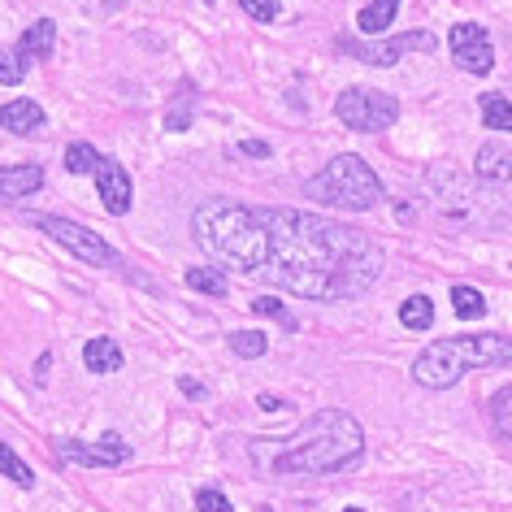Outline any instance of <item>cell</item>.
<instances>
[{
    "mask_svg": "<svg viewBox=\"0 0 512 512\" xmlns=\"http://www.w3.org/2000/svg\"><path fill=\"white\" fill-rule=\"evenodd\" d=\"M270 230L265 270L283 291L317 304L361 300L382 278V243L361 226L304 209H256Z\"/></svg>",
    "mask_w": 512,
    "mask_h": 512,
    "instance_id": "cell-1",
    "label": "cell"
},
{
    "mask_svg": "<svg viewBox=\"0 0 512 512\" xmlns=\"http://www.w3.org/2000/svg\"><path fill=\"white\" fill-rule=\"evenodd\" d=\"M365 456L361 421L343 408H317L296 434L283 439H252L248 460L265 478H326V473H348Z\"/></svg>",
    "mask_w": 512,
    "mask_h": 512,
    "instance_id": "cell-2",
    "label": "cell"
},
{
    "mask_svg": "<svg viewBox=\"0 0 512 512\" xmlns=\"http://www.w3.org/2000/svg\"><path fill=\"white\" fill-rule=\"evenodd\" d=\"M191 239L204 256L235 274H261L270 261V230L261 213L230 196H209L191 209Z\"/></svg>",
    "mask_w": 512,
    "mask_h": 512,
    "instance_id": "cell-3",
    "label": "cell"
},
{
    "mask_svg": "<svg viewBox=\"0 0 512 512\" xmlns=\"http://www.w3.org/2000/svg\"><path fill=\"white\" fill-rule=\"evenodd\" d=\"M469 369H512V335H452L413 356V382L426 391H447Z\"/></svg>",
    "mask_w": 512,
    "mask_h": 512,
    "instance_id": "cell-4",
    "label": "cell"
},
{
    "mask_svg": "<svg viewBox=\"0 0 512 512\" xmlns=\"http://www.w3.org/2000/svg\"><path fill=\"white\" fill-rule=\"evenodd\" d=\"M304 196L322 209H343V213H369L387 200V187H382L378 170L356 152H339L335 161H326L309 183H304Z\"/></svg>",
    "mask_w": 512,
    "mask_h": 512,
    "instance_id": "cell-5",
    "label": "cell"
},
{
    "mask_svg": "<svg viewBox=\"0 0 512 512\" xmlns=\"http://www.w3.org/2000/svg\"><path fill=\"white\" fill-rule=\"evenodd\" d=\"M426 196L452 226H469V222H478V217L486 222V191L478 196V191L469 187V178L456 174L452 165H430L426 170Z\"/></svg>",
    "mask_w": 512,
    "mask_h": 512,
    "instance_id": "cell-6",
    "label": "cell"
},
{
    "mask_svg": "<svg viewBox=\"0 0 512 512\" xmlns=\"http://www.w3.org/2000/svg\"><path fill=\"white\" fill-rule=\"evenodd\" d=\"M335 118L348 126V131L361 135H382L400 122V100L391 92H378V87H348L335 100Z\"/></svg>",
    "mask_w": 512,
    "mask_h": 512,
    "instance_id": "cell-7",
    "label": "cell"
},
{
    "mask_svg": "<svg viewBox=\"0 0 512 512\" xmlns=\"http://www.w3.org/2000/svg\"><path fill=\"white\" fill-rule=\"evenodd\" d=\"M31 226H40L48 239L61 243L70 256H79L83 265H96V270H109V265H118V252H113V243H105L96 235V230H87L79 222H70V217H57V213H35Z\"/></svg>",
    "mask_w": 512,
    "mask_h": 512,
    "instance_id": "cell-8",
    "label": "cell"
},
{
    "mask_svg": "<svg viewBox=\"0 0 512 512\" xmlns=\"http://www.w3.org/2000/svg\"><path fill=\"white\" fill-rule=\"evenodd\" d=\"M335 48L343 57H356V61H365V66L387 70L408 53H434V48H439V35L434 31H404V35H395V40H356V35H335Z\"/></svg>",
    "mask_w": 512,
    "mask_h": 512,
    "instance_id": "cell-9",
    "label": "cell"
},
{
    "mask_svg": "<svg viewBox=\"0 0 512 512\" xmlns=\"http://www.w3.org/2000/svg\"><path fill=\"white\" fill-rule=\"evenodd\" d=\"M447 53H452L456 70L478 74V79L495 70V44L482 22H456V27L447 31Z\"/></svg>",
    "mask_w": 512,
    "mask_h": 512,
    "instance_id": "cell-10",
    "label": "cell"
},
{
    "mask_svg": "<svg viewBox=\"0 0 512 512\" xmlns=\"http://www.w3.org/2000/svg\"><path fill=\"white\" fill-rule=\"evenodd\" d=\"M57 456L61 460H74V465H92V469H118L126 465L135 452L122 434H100L96 443H83V439H57Z\"/></svg>",
    "mask_w": 512,
    "mask_h": 512,
    "instance_id": "cell-11",
    "label": "cell"
},
{
    "mask_svg": "<svg viewBox=\"0 0 512 512\" xmlns=\"http://www.w3.org/2000/svg\"><path fill=\"white\" fill-rule=\"evenodd\" d=\"M96 191H100V204L113 213V217H126L131 213V200H135V187H131V174H126L122 161L105 157L96 170Z\"/></svg>",
    "mask_w": 512,
    "mask_h": 512,
    "instance_id": "cell-12",
    "label": "cell"
},
{
    "mask_svg": "<svg viewBox=\"0 0 512 512\" xmlns=\"http://www.w3.org/2000/svg\"><path fill=\"white\" fill-rule=\"evenodd\" d=\"M44 187V165H5L0 170V200L14 204V200H27Z\"/></svg>",
    "mask_w": 512,
    "mask_h": 512,
    "instance_id": "cell-13",
    "label": "cell"
},
{
    "mask_svg": "<svg viewBox=\"0 0 512 512\" xmlns=\"http://www.w3.org/2000/svg\"><path fill=\"white\" fill-rule=\"evenodd\" d=\"M473 174H478V183H495V187H504L512 183V152L504 144H482L478 148V157H473Z\"/></svg>",
    "mask_w": 512,
    "mask_h": 512,
    "instance_id": "cell-14",
    "label": "cell"
},
{
    "mask_svg": "<svg viewBox=\"0 0 512 512\" xmlns=\"http://www.w3.org/2000/svg\"><path fill=\"white\" fill-rule=\"evenodd\" d=\"M0 126H5L9 135H35L44 126V109L27 96H18V100H9V105H0Z\"/></svg>",
    "mask_w": 512,
    "mask_h": 512,
    "instance_id": "cell-15",
    "label": "cell"
},
{
    "mask_svg": "<svg viewBox=\"0 0 512 512\" xmlns=\"http://www.w3.org/2000/svg\"><path fill=\"white\" fill-rule=\"evenodd\" d=\"M83 365L92 369V374H118V369H122V348H118V339H109V335L87 339V343H83Z\"/></svg>",
    "mask_w": 512,
    "mask_h": 512,
    "instance_id": "cell-16",
    "label": "cell"
},
{
    "mask_svg": "<svg viewBox=\"0 0 512 512\" xmlns=\"http://www.w3.org/2000/svg\"><path fill=\"white\" fill-rule=\"evenodd\" d=\"M14 48H18V53L27 57V61H31V57H48V53L57 48V22H53V18H35L31 27L18 35Z\"/></svg>",
    "mask_w": 512,
    "mask_h": 512,
    "instance_id": "cell-17",
    "label": "cell"
},
{
    "mask_svg": "<svg viewBox=\"0 0 512 512\" xmlns=\"http://www.w3.org/2000/svg\"><path fill=\"white\" fill-rule=\"evenodd\" d=\"M395 9H400V0H369L361 14H356V31H361V40H378V35L395 22Z\"/></svg>",
    "mask_w": 512,
    "mask_h": 512,
    "instance_id": "cell-18",
    "label": "cell"
},
{
    "mask_svg": "<svg viewBox=\"0 0 512 512\" xmlns=\"http://www.w3.org/2000/svg\"><path fill=\"white\" fill-rule=\"evenodd\" d=\"M478 109H482V126H491V131H512V96L482 92Z\"/></svg>",
    "mask_w": 512,
    "mask_h": 512,
    "instance_id": "cell-19",
    "label": "cell"
},
{
    "mask_svg": "<svg viewBox=\"0 0 512 512\" xmlns=\"http://www.w3.org/2000/svg\"><path fill=\"white\" fill-rule=\"evenodd\" d=\"M183 283L191 291H200V296H213V300H226V291H230L222 270H213V265H191V270L183 274Z\"/></svg>",
    "mask_w": 512,
    "mask_h": 512,
    "instance_id": "cell-20",
    "label": "cell"
},
{
    "mask_svg": "<svg viewBox=\"0 0 512 512\" xmlns=\"http://www.w3.org/2000/svg\"><path fill=\"white\" fill-rule=\"evenodd\" d=\"M400 326L404 330H417V335H421V330H430L434 326V300L421 296V291H417V296H408L400 304Z\"/></svg>",
    "mask_w": 512,
    "mask_h": 512,
    "instance_id": "cell-21",
    "label": "cell"
},
{
    "mask_svg": "<svg viewBox=\"0 0 512 512\" xmlns=\"http://www.w3.org/2000/svg\"><path fill=\"white\" fill-rule=\"evenodd\" d=\"M452 309H456L460 322H478V317H486V300H482L478 287L456 283V287H452Z\"/></svg>",
    "mask_w": 512,
    "mask_h": 512,
    "instance_id": "cell-22",
    "label": "cell"
},
{
    "mask_svg": "<svg viewBox=\"0 0 512 512\" xmlns=\"http://www.w3.org/2000/svg\"><path fill=\"white\" fill-rule=\"evenodd\" d=\"M226 348L243 356V361H256V356H265L270 352V339L261 335V330H230L226 335Z\"/></svg>",
    "mask_w": 512,
    "mask_h": 512,
    "instance_id": "cell-23",
    "label": "cell"
},
{
    "mask_svg": "<svg viewBox=\"0 0 512 512\" xmlns=\"http://www.w3.org/2000/svg\"><path fill=\"white\" fill-rule=\"evenodd\" d=\"M0 473H5L14 486H22V491H31V486H35L31 465L22 456H14V447H9V443H0Z\"/></svg>",
    "mask_w": 512,
    "mask_h": 512,
    "instance_id": "cell-24",
    "label": "cell"
},
{
    "mask_svg": "<svg viewBox=\"0 0 512 512\" xmlns=\"http://www.w3.org/2000/svg\"><path fill=\"white\" fill-rule=\"evenodd\" d=\"M486 417H491L495 434H504V439H512V387L495 391L491 404H486Z\"/></svg>",
    "mask_w": 512,
    "mask_h": 512,
    "instance_id": "cell-25",
    "label": "cell"
},
{
    "mask_svg": "<svg viewBox=\"0 0 512 512\" xmlns=\"http://www.w3.org/2000/svg\"><path fill=\"white\" fill-rule=\"evenodd\" d=\"M100 161H105V157H100L92 144H70V148H66V170H70V174H96Z\"/></svg>",
    "mask_w": 512,
    "mask_h": 512,
    "instance_id": "cell-26",
    "label": "cell"
},
{
    "mask_svg": "<svg viewBox=\"0 0 512 512\" xmlns=\"http://www.w3.org/2000/svg\"><path fill=\"white\" fill-rule=\"evenodd\" d=\"M22 79H27V57H22L18 48H5V53H0V83L18 87Z\"/></svg>",
    "mask_w": 512,
    "mask_h": 512,
    "instance_id": "cell-27",
    "label": "cell"
},
{
    "mask_svg": "<svg viewBox=\"0 0 512 512\" xmlns=\"http://www.w3.org/2000/svg\"><path fill=\"white\" fill-rule=\"evenodd\" d=\"M252 313H261V317H274V322H283L287 330H300V322L283 309V300H270V296H256L252 300Z\"/></svg>",
    "mask_w": 512,
    "mask_h": 512,
    "instance_id": "cell-28",
    "label": "cell"
},
{
    "mask_svg": "<svg viewBox=\"0 0 512 512\" xmlns=\"http://www.w3.org/2000/svg\"><path fill=\"white\" fill-rule=\"evenodd\" d=\"M239 9L252 22H278V14H283V5H278V0H239Z\"/></svg>",
    "mask_w": 512,
    "mask_h": 512,
    "instance_id": "cell-29",
    "label": "cell"
},
{
    "mask_svg": "<svg viewBox=\"0 0 512 512\" xmlns=\"http://www.w3.org/2000/svg\"><path fill=\"white\" fill-rule=\"evenodd\" d=\"M196 508L200 512H235V508H230V499L222 491H213V486H200V491H196Z\"/></svg>",
    "mask_w": 512,
    "mask_h": 512,
    "instance_id": "cell-30",
    "label": "cell"
},
{
    "mask_svg": "<svg viewBox=\"0 0 512 512\" xmlns=\"http://www.w3.org/2000/svg\"><path fill=\"white\" fill-rule=\"evenodd\" d=\"M235 152H239V157H270V152H274V148H270V144H265V139H243V144H239Z\"/></svg>",
    "mask_w": 512,
    "mask_h": 512,
    "instance_id": "cell-31",
    "label": "cell"
},
{
    "mask_svg": "<svg viewBox=\"0 0 512 512\" xmlns=\"http://www.w3.org/2000/svg\"><path fill=\"white\" fill-rule=\"evenodd\" d=\"M256 404H261L265 413H283V408H287V400H278V395H270V391H265V395H256Z\"/></svg>",
    "mask_w": 512,
    "mask_h": 512,
    "instance_id": "cell-32",
    "label": "cell"
},
{
    "mask_svg": "<svg viewBox=\"0 0 512 512\" xmlns=\"http://www.w3.org/2000/svg\"><path fill=\"white\" fill-rule=\"evenodd\" d=\"M178 391H183V395H191V400H200V395H204V387H200L196 378H178Z\"/></svg>",
    "mask_w": 512,
    "mask_h": 512,
    "instance_id": "cell-33",
    "label": "cell"
},
{
    "mask_svg": "<svg viewBox=\"0 0 512 512\" xmlns=\"http://www.w3.org/2000/svg\"><path fill=\"white\" fill-rule=\"evenodd\" d=\"M48 365H53V356H48V352H44V356H40V361H35V378H40V382H44V374H48Z\"/></svg>",
    "mask_w": 512,
    "mask_h": 512,
    "instance_id": "cell-34",
    "label": "cell"
},
{
    "mask_svg": "<svg viewBox=\"0 0 512 512\" xmlns=\"http://www.w3.org/2000/svg\"><path fill=\"white\" fill-rule=\"evenodd\" d=\"M395 213H400V222H413V217H417L413 204H400V209H395Z\"/></svg>",
    "mask_w": 512,
    "mask_h": 512,
    "instance_id": "cell-35",
    "label": "cell"
},
{
    "mask_svg": "<svg viewBox=\"0 0 512 512\" xmlns=\"http://www.w3.org/2000/svg\"><path fill=\"white\" fill-rule=\"evenodd\" d=\"M343 512H365V508H343Z\"/></svg>",
    "mask_w": 512,
    "mask_h": 512,
    "instance_id": "cell-36",
    "label": "cell"
}]
</instances>
